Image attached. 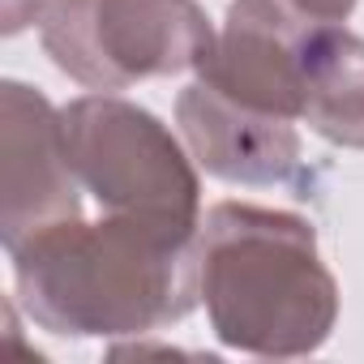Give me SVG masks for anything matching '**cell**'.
<instances>
[{"mask_svg": "<svg viewBox=\"0 0 364 364\" xmlns=\"http://www.w3.org/2000/svg\"><path fill=\"white\" fill-rule=\"evenodd\" d=\"M39 39L52 65L86 90L198 73L215 26L198 0H48Z\"/></svg>", "mask_w": 364, "mask_h": 364, "instance_id": "obj_4", "label": "cell"}, {"mask_svg": "<svg viewBox=\"0 0 364 364\" xmlns=\"http://www.w3.org/2000/svg\"><path fill=\"white\" fill-rule=\"evenodd\" d=\"M43 0H5V35H18V31H26L31 22H39L43 18Z\"/></svg>", "mask_w": 364, "mask_h": 364, "instance_id": "obj_10", "label": "cell"}, {"mask_svg": "<svg viewBox=\"0 0 364 364\" xmlns=\"http://www.w3.org/2000/svg\"><path fill=\"white\" fill-rule=\"evenodd\" d=\"M60 116L73 171L103 215L202 232V180L193 154L154 112L99 90L73 99Z\"/></svg>", "mask_w": 364, "mask_h": 364, "instance_id": "obj_3", "label": "cell"}, {"mask_svg": "<svg viewBox=\"0 0 364 364\" xmlns=\"http://www.w3.org/2000/svg\"><path fill=\"white\" fill-rule=\"evenodd\" d=\"M176 124L189 154L228 185H287L300 171V133L291 120L245 107L202 77L180 90Z\"/></svg>", "mask_w": 364, "mask_h": 364, "instance_id": "obj_7", "label": "cell"}, {"mask_svg": "<svg viewBox=\"0 0 364 364\" xmlns=\"http://www.w3.org/2000/svg\"><path fill=\"white\" fill-rule=\"evenodd\" d=\"M300 120L343 150H364V39L338 22H313L304 39Z\"/></svg>", "mask_w": 364, "mask_h": 364, "instance_id": "obj_8", "label": "cell"}, {"mask_svg": "<svg viewBox=\"0 0 364 364\" xmlns=\"http://www.w3.org/2000/svg\"><path fill=\"white\" fill-rule=\"evenodd\" d=\"M35 326L60 338H133L185 321L202 300L198 232L129 215L65 219L9 253Z\"/></svg>", "mask_w": 364, "mask_h": 364, "instance_id": "obj_1", "label": "cell"}, {"mask_svg": "<svg viewBox=\"0 0 364 364\" xmlns=\"http://www.w3.org/2000/svg\"><path fill=\"white\" fill-rule=\"evenodd\" d=\"M291 5L304 9V14L317 18V22H347L360 0H291Z\"/></svg>", "mask_w": 364, "mask_h": 364, "instance_id": "obj_9", "label": "cell"}, {"mask_svg": "<svg viewBox=\"0 0 364 364\" xmlns=\"http://www.w3.org/2000/svg\"><path fill=\"white\" fill-rule=\"evenodd\" d=\"M198 279L223 347L266 360L313 355L338 321V283L309 219L219 202L198 232Z\"/></svg>", "mask_w": 364, "mask_h": 364, "instance_id": "obj_2", "label": "cell"}, {"mask_svg": "<svg viewBox=\"0 0 364 364\" xmlns=\"http://www.w3.org/2000/svg\"><path fill=\"white\" fill-rule=\"evenodd\" d=\"M0 245L14 253L31 236L82 215V180L69 159L65 116L26 82L0 86Z\"/></svg>", "mask_w": 364, "mask_h": 364, "instance_id": "obj_5", "label": "cell"}, {"mask_svg": "<svg viewBox=\"0 0 364 364\" xmlns=\"http://www.w3.org/2000/svg\"><path fill=\"white\" fill-rule=\"evenodd\" d=\"M313 22L317 18L296 9L291 0H232L198 77L245 107L300 120L304 39Z\"/></svg>", "mask_w": 364, "mask_h": 364, "instance_id": "obj_6", "label": "cell"}]
</instances>
